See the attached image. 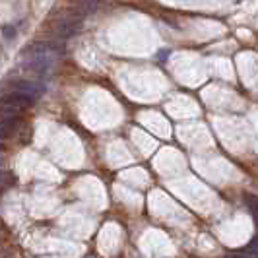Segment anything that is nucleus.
I'll list each match as a JSON object with an SVG mask.
<instances>
[{
  "mask_svg": "<svg viewBox=\"0 0 258 258\" xmlns=\"http://www.w3.org/2000/svg\"><path fill=\"white\" fill-rule=\"evenodd\" d=\"M97 6H99V2L97 0H80L74 4V12L82 14L84 18L88 16V14H93L97 10Z\"/></svg>",
  "mask_w": 258,
  "mask_h": 258,
  "instance_id": "5",
  "label": "nucleus"
},
{
  "mask_svg": "<svg viewBox=\"0 0 258 258\" xmlns=\"http://www.w3.org/2000/svg\"><path fill=\"white\" fill-rule=\"evenodd\" d=\"M20 126V118L14 115H4V118H2V136L6 138L12 130H16Z\"/></svg>",
  "mask_w": 258,
  "mask_h": 258,
  "instance_id": "6",
  "label": "nucleus"
},
{
  "mask_svg": "<svg viewBox=\"0 0 258 258\" xmlns=\"http://www.w3.org/2000/svg\"><path fill=\"white\" fill-rule=\"evenodd\" d=\"M229 258H246V256H243V254H233V256H229Z\"/></svg>",
  "mask_w": 258,
  "mask_h": 258,
  "instance_id": "9",
  "label": "nucleus"
},
{
  "mask_svg": "<svg viewBox=\"0 0 258 258\" xmlns=\"http://www.w3.org/2000/svg\"><path fill=\"white\" fill-rule=\"evenodd\" d=\"M82 20H84V16L76 12L72 18H60V20L52 26V29H54V33H56L58 37H62V39L74 37L78 31H80V27H82Z\"/></svg>",
  "mask_w": 258,
  "mask_h": 258,
  "instance_id": "1",
  "label": "nucleus"
},
{
  "mask_svg": "<svg viewBox=\"0 0 258 258\" xmlns=\"http://www.w3.org/2000/svg\"><path fill=\"white\" fill-rule=\"evenodd\" d=\"M54 54L51 52H45V54H31L29 60H27V68L33 70V72H39V74H45L51 70V66L54 64Z\"/></svg>",
  "mask_w": 258,
  "mask_h": 258,
  "instance_id": "3",
  "label": "nucleus"
},
{
  "mask_svg": "<svg viewBox=\"0 0 258 258\" xmlns=\"http://www.w3.org/2000/svg\"><path fill=\"white\" fill-rule=\"evenodd\" d=\"M12 91H18V93H24V95H29V97H39L41 95V88L33 82H27V80H18V82H12Z\"/></svg>",
  "mask_w": 258,
  "mask_h": 258,
  "instance_id": "4",
  "label": "nucleus"
},
{
  "mask_svg": "<svg viewBox=\"0 0 258 258\" xmlns=\"http://www.w3.org/2000/svg\"><path fill=\"white\" fill-rule=\"evenodd\" d=\"M248 200L252 202L250 210H252V214H254V218H256V221H258V200H256V198H248Z\"/></svg>",
  "mask_w": 258,
  "mask_h": 258,
  "instance_id": "8",
  "label": "nucleus"
},
{
  "mask_svg": "<svg viewBox=\"0 0 258 258\" xmlns=\"http://www.w3.org/2000/svg\"><path fill=\"white\" fill-rule=\"evenodd\" d=\"M33 103V97L29 95H24V93H18V91H12L8 95H4L2 99V107H4V115H14L18 111H24L26 107Z\"/></svg>",
  "mask_w": 258,
  "mask_h": 258,
  "instance_id": "2",
  "label": "nucleus"
},
{
  "mask_svg": "<svg viewBox=\"0 0 258 258\" xmlns=\"http://www.w3.org/2000/svg\"><path fill=\"white\" fill-rule=\"evenodd\" d=\"M4 37H8V39L16 37V29H14V27H10V26H6V27H4Z\"/></svg>",
  "mask_w": 258,
  "mask_h": 258,
  "instance_id": "7",
  "label": "nucleus"
}]
</instances>
